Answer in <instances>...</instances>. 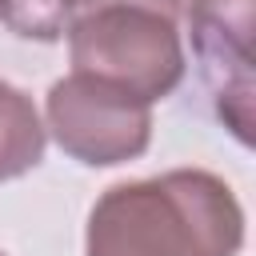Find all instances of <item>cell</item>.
<instances>
[{
  "label": "cell",
  "instance_id": "6da1fadb",
  "mask_svg": "<svg viewBox=\"0 0 256 256\" xmlns=\"http://www.w3.org/2000/svg\"><path fill=\"white\" fill-rule=\"evenodd\" d=\"M240 244V200L204 168L112 184L84 232V256H236Z\"/></svg>",
  "mask_w": 256,
  "mask_h": 256
},
{
  "label": "cell",
  "instance_id": "7a4b0ae2",
  "mask_svg": "<svg viewBox=\"0 0 256 256\" xmlns=\"http://www.w3.org/2000/svg\"><path fill=\"white\" fill-rule=\"evenodd\" d=\"M180 16L148 0H88L68 16L72 72L104 80L144 104L176 92L184 80Z\"/></svg>",
  "mask_w": 256,
  "mask_h": 256
},
{
  "label": "cell",
  "instance_id": "3957f363",
  "mask_svg": "<svg viewBox=\"0 0 256 256\" xmlns=\"http://www.w3.org/2000/svg\"><path fill=\"white\" fill-rule=\"evenodd\" d=\"M44 112L56 144L88 168L136 160L152 140V104L84 72L56 80L48 88Z\"/></svg>",
  "mask_w": 256,
  "mask_h": 256
},
{
  "label": "cell",
  "instance_id": "277c9868",
  "mask_svg": "<svg viewBox=\"0 0 256 256\" xmlns=\"http://www.w3.org/2000/svg\"><path fill=\"white\" fill-rule=\"evenodd\" d=\"M252 8L256 0H188V40L196 72L212 96L220 124L252 144Z\"/></svg>",
  "mask_w": 256,
  "mask_h": 256
},
{
  "label": "cell",
  "instance_id": "5b68a950",
  "mask_svg": "<svg viewBox=\"0 0 256 256\" xmlns=\"http://www.w3.org/2000/svg\"><path fill=\"white\" fill-rule=\"evenodd\" d=\"M44 160V124L28 92L0 80V180H16Z\"/></svg>",
  "mask_w": 256,
  "mask_h": 256
},
{
  "label": "cell",
  "instance_id": "8992f818",
  "mask_svg": "<svg viewBox=\"0 0 256 256\" xmlns=\"http://www.w3.org/2000/svg\"><path fill=\"white\" fill-rule=\"evenodd\" d=\"M72 0H0V24L20 40L52 44L64 36Z\"/></svg>",
  "mask_w": 256,
  "mask_h": 256
},
{
  "label": "cell",
  "instance_id": "52a82bcc",
  "mask_svg": "<svg viewBox=\"0 0 256 256\" xmlns=\"http://www.w3.org/2000/svg\"><path fill=\"white\" fill-rule=\"evenodd\" d=\"M0 256H4V252H0Z\"/></svg>",
  "mask_w": 256,
  "mask_h": 256
}]
</instances>
